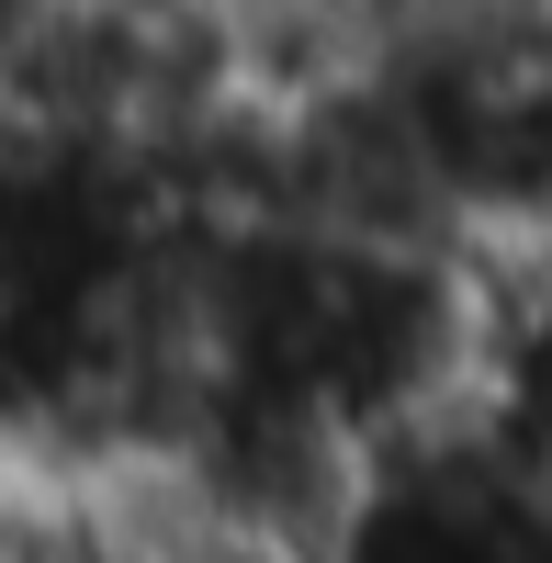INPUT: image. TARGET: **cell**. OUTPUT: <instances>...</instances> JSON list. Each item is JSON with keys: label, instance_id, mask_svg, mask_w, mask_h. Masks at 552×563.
<instances>
[{"label": "cell", "instance_id": "cell-2", "mask_svg": "<svg viewBox=\"0 0 552 563\" xmlns=\"http://www.w3.org/2000/svg\"><path fill=\"white\" fill-rule=\"evenodd\" d=\"M158 563H328V552L294 541V530H249V519H192V507H169V519H158Z\"/></svg>", "mask_w": 552, "mask_h": 563}, {"label": "cell", "instance_id": "cell-3", "mask_svg": "<svg viewBox=\"0 0 552 563\" xmlns=\"http://www.w3.org/2000/svg\"><path fill=\"white\" fill-rule=\"evenodd\" d=\"M34 12H45V0H0V68H12V45L34 34Z\"/></svg>", "mask_w": 552, "mask_h": 563}, {"label": "cell", "instance_id": "cell-1", "mask_svg": "<svg viewBox=\"0 0 552 563\" xmlns=\"http://www.w3.org/2000/svg\"><path fill=\"white\" fill-rule=\"evenodd\" d=\"M328 563H552V462H519L474 417L361 462L350 507L316 541Z\"/></svg>", "mask_w": 552, "mask_h": 563}]
</instances>
